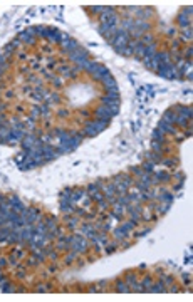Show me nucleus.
I'll return each instance as SVG.
<instances>
[{"label":"nucleus","instance_id":"obj_1","mask_svg":"<svg viewBox=\"0 0 193 302\" xmlns=\"http://www.w3.org/2000/svg\"><path fill=\"white\" fill-rule=\"evenodd\" d=\"M96 116H98V119L99 121H106V123H109L111 121V118H113V113H111V109L107 106H101L96 109Z\"/></svg>","mask_w":193,"mask_h":302},{"label":"nucleus","instance_id":"obj_5","mask_svg":"<svg viewBox=\"0 0 193 302\" xmlns=\"http://www.w3.org/2000/svg\"><path fill=\"white\" fill-rule=\"evenodd\" d=\"M153 138L156 141H161V139H163V131H161V129H154V131H153Z\"/></svg>","mask_w":193,"mask_h":302},{"label":"nucleus","instance_id":"obj_8","mask_svg":"<svg viewBox=\"0 0 193 302\" xmlns=\"http://www.w3.org/2000/svg\"><path fill=\"white\" fill-rule=\"evenodd\" d=\"M118 290H119V292H128V287H126V284H119V287H118Z\"/></svg>","mask_w":193,"mask_h":302},{"label":"nucleus","instance_id":"obj_6","mask_svg":"<svg viewBox=\"0 0 193 302\" xmlns=\"http://www.w3.org/2000/svg\"><path fill=\"white\" fill-rule=\"evenodd\" d=\"M143 46H146L148 42H153V35H149V34H146V35H143V40H140Z\"/></svg>","mask_w":193,"mask_h":302},{"label":"nucleus","instance_id":"obj_4","mask_svg":"<svg viewBox=\"0 0 193 302\" xmlns=\"http://www.w3.org/2000/svg\"><path fill=\"white\" fill-rule=\"evenodd\" d=\"M84 133H86L87 136H96V134L99 133V131L96 129L94 123H86V128H84Z\"/></svg>","mask_w":193,"mask_h":302},{"label":"nucleus","instance_id":"obj_2","mask_svg":"<svg viewBox=\"0 0 193 302\" xmlns=\"http://www.w3.org/2000/svg\"><path fill=\"white\" fill-rule=\"evenodd\" d=\"M42 156H44V161H51L54 158H57V153H54V148L44 146L42 148Z\"/></svg>","mask_w":193,"mask_h":302},{"label":"nucleus","instance_id":"obj_7","mask_svg":"<svg viewBox=\"0 0 193 302\" xmlns=\"http://www.w3.org/2000/svg\"><path fill=\"white\" fill-rule=\"evenodd\" d=\"M143 168H145L146 171H151V170H153V163H145V165H143Z\"/></svg>","mask_w":193,"mask_h":302},{"label":"nucleus","instance_id":"obj_3","mask_svg":"<svg viewBox=\"0 0 193 302\" xmlns=\"http://www.w3.org/2000/svg\"><path fill=\"white\" fill-rule=\"evenodd\" d=\"M79 47H81V44L77 42V40H71V39L62 44V49H64V50H67L69 54L74 52V50H76V49H79Z\"/></svg>","mask_w":193,"mask_h":302}]
</instances>
